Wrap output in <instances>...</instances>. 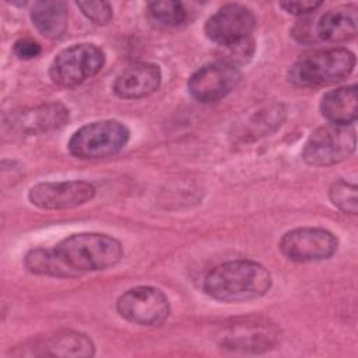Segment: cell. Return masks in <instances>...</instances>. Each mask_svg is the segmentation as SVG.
Masks as SVG:
<instances>
[{
  "mask_svg": "<svg viewBox=\"0 0 358 358\" xmlns=\"http://www.w3.org/2000/svg\"><path fill=\"white\" fill-rule=\"evenodd\" d=\"M123 257L122 243L106 234H73L52 248H34L24 257L25 268L38 275L74 278L106 270Z\"/></svg>",
  "mask_w": 358,
  "mask_h": 358,
  "instance_id": "obj_1",
  "label": "cell"
},
{
  "mask_svg": "<svg viewBox=\"0 0 358 358\" xmlns=\"http://www.w3.org/2000/svg\"><path fill=\"white\" fill-rule=\"evenodd\" d=\"M271 288L268 270L248 259L229 260L211 268L203 281L204 292L221 302H246L263 296Z\"/></svg>",
  "mask_w": 358,
  "mask_h": 358,
  "instance_id": "obj_2",
  "label": "cell"
},
{
  "mask_svg": "<svg viewBox=\"0 0 358 358\" xmlns=\"http://www.w3.org/2000/svg\"><path fill=\"white\" fill-rule=\"evenodd\" d=\"M355 66V56L345 48L317 50L301 56L289 70V81L298 87H315L347 78Z\"/></svg>",
  "mask_w": 358,
  "mask_h": 358,
  "instance_id": "obj_3",
  "label": "cell"
},
{
  "mask_svg": "<svg viewBox=\"0 0 358 358\" xmlns=\"http://www.w3.org/2000/svg\"><path fill=\"white\" fill-rule=\"evenodd\" d=\"M129 129L117 120H98L80 127L69 140V151L81 159H99L117 154L129 141Z\"/></svg>",
  "mask_w": 358,
  "mask_h": 358,
  "instance_id": "obj_4",
  "label": "cell"
},
{
  "mask_svg": "<svg viewBox=\"0 0 358 358\" xmlns=\"http://www.w3.org/2000/svg\"><path fill=\"white\" fill-rule=\"evenodd\" d=\"M357 145L354 124L329 123L317 127L306 140L302 159L313 166H329L347 159Z\"/></svg>",
  "mask_w": 358,
  "mask_h": 358,
  "instance_id": "obj_5",
  "label": "cell"
},
{
  "mask_svg": "<svg viewBox=\"0 0 358 358\" xmlns=\"http://www.w3.org/2000/svg\"><path fill=\"white\" fill-rule=\"evenodd\" d=\"M105 64V53L94 43H77L60 50L50 63L49 77L60 87H74L94 77Z\"/></svg>",
  "mask_w": 358,
  "mask_h": 358,
  "instance_id": "obj_6",
  "label": "cell"
},
{
  "mask_svg": "<svg viewBox=\"0 0 358 358\" xmlns=\"http://www.w3.org/2000/svg\"><path fill=\"white\" fill-rule=\"evenodd\" d=\"M116 309L123 319L140 326H159L171 313L166 295L159 288L150 285L124 291L117 298Z\"/></svg>",
  "mask_w": 358,
  "mask_h": 358,
  "instance_id": "obj_7",
  "label": "cell"
},
{
  "mask_svg": "<svg viewBox=\"0 0 358 358\" xmlns=\"http://www.w3.org/2000/svg\"><path fill=\"white\" fill-rule=\"evenodd\" d=\"M280 331L274 323L263 317H248L228 323L218 333L222 348L241 352H263L278 341Z\"/></svg>",
  "mask_w": 358,
  "mask_h": 358,
  "instance_id": "obj_8",
  "label": "cell"
},
{
  "mask_svg": "<svg viewBox=\"0 0 358 358\" xmlns=\"http://www.w3.org/2000/svg\"><path fill=\"white\" fill-rule=\"evenodd\" d=\"M256 25L255 14L250 8L229 3L220 7L206 22V35L222 48H231L252 39Z\"/></svg>",
  "mask_w": 358,
  "mask_h": 358,
  "instance_id": "obj_9",
  "label": "cell"
},
{
  "mask_svg": "<svg viewBox=\"0 0 358 358\" xmlns=\"http://www.w3.org/2000/svg\"><path fill=\"white\" fill-rule=\"evenodd\" d=\"M338 246L336 235L324 228L302 227L285 232L280 241L281 253L298 263L330 259Z\"/></svg>",
  "mask_w": 358,
  "mask_h": 358,
  "instance_id": "obj_10",
  "label": "cell"
},
{
  "mask_svg": "<svg viewBox=\"0 0 358 358\" xmlns=\"http://www.w3.org/2000/svg\"><path fill=\"white\" fill-rule=\"evenodd\" d=\"M95 186L85 180L42 182L28 192L29 201L42 210H69L91 201Z\"/></svg>",
  "mask_w": 358,
  "mask_h": 358,
  "instance_id": "obj_11",
  "label": "cell"
},
{
  "mask_svg": "<svg viewBox=\"0 0 358 358\" xmlns=\"http://www.w3.org/2000/svg\"><path fill=\"white\" fill-rule=\"evenodd\" d=\"M241 77L236 66L220 60L204 64L193 73L189 78L187 88L190 95L201 103L217 102L238 85Z\"/></svg>",
  "mask_w": 358,
  "mask_h": 358,
  "instance_id": "obj_12",
  "label": "cell"
},
{
  "mask_svg": "<svg viewBox=\"0 0 358 358\" xmlns=\"http://www.w3.org/2000/svg\"><path fill=\"white\" fill-rule=\"evenodd\" d=\"M70 119L69 109L59 102H50L35 108H27L8 115L4 124L10 131L34 136L63 127Z\"/></svg>",
  "mask_w": 358,
  "mask_h": 358,
  "instance_id": "obj_13",
  "label": "cell"
},
{
  "mask_svg": "<svg viewBox=\"0 0 358 358\" xmlns=\"http://www.w3.org/2000/svg\"><path fill=\"white\" fill-rule=\"evenodd\" d=\"M21 351H13V355L21 357H92L95 345L92 340L78 331L63 330L52 336L35 340L29 345L20 347Z\"/></svg>",
  "mask_w": 358,
  "mask_h": 358,
  "instance_id": "obj_14",
  "label": "cell"
},
{
  "mask_svg": "<svg viewBox=\"0 0 358 358\" xmlns=\"http://www.w3.org/2000/svg\"><path fill=\"white\" fill-rule=\"evenodd\" d=\"M161 69L155 63L138 62L127 66L115 80L113 91L123 99H138L151 95L161 85Z\"/></svg>",
  "mask_w": 358,
  "mask_h": 358,
  "instance_id": "obj_15",
  "label": "cell"
},
{
  "mask_svg": "<svg viewBox=\"0 0 358 358\" xmlns=\"http://www.w3.org/2000/svg\"><path fill=\"white\" fill-rule=\"evenodd\" d=\"M355 6H341L324 13L316 24L319 39L331 43L347 42L358 31V13Z\"/></svg>",
  "mask_w": 358,
  "mask_h": 358,
  "instance_id": "obj_16",
  "label": "cell"
},
{
  "mask_svg": "<svg viewBox=\"0 0 358 358\" xmlns=\"http://www.w3.org/2000/svg\"><path fill=\"white\" fill-rule=\"evenodd\" d=\"M322 115L334 124H352L358 112L357 85H347L326 92L320 102Z\"/></svg>",
  "mask_w": 358,
  "mask_h": 358,
  "instance_id": "obj_17",
  "label": "cell"
},
{
  "mask_svg": "<svg viewBox=\"0 0 358 358\" xmlns=\"http://www.w3.org/2000/svg\"><path fill=\"white\" fill-rule=\"evenodd\" d=\"M69 10L63 1H36L31 10V21L48 39H59L67 29Z\"/></svg>",
  "mask_w": 358,
  "mask_h": 358,
  "instance_id": "obj_18",
  "label": "cell"
},
{
  "mask_svg": "<svg viewBox=\"0 0 358 358\" xmlns=\"http://www.w3.org/2000/svg\"><path fill=\"white\" fill-rule=\"evenodd\" d=\"M148 14L152 21L165 27H178L187 18V11L180 1H152L148 4Z\"/></svg>",
  "mask_w": 358,
  "mask_h": 358,
  "instance_id": "obj_19",
  "label": "cell"
},
{
  "mask_svg": "<svg viewBox=\"0 0 358 358\" xmlns=\"http://www.w3.org/2000/svg\"><path fill=\"white\" fill-rule=\"evenodd\" d=\"M329 197L331 203L345 214L355 215L358 211L357 186L347 180H337L330 186Z\"/></svg>",
  "mask_w": 358,
  "mask_h": 358,
  "instance_id": "obj_20",
  "label": "cell"
},
{
  "mask_svg": "<svg viewBox=\"0 0 358 358\" xmlns=\"http://www.w3.org/2000/svg\"><path fill=\"white\" fill-rule=\"evenodd\" d=\"M81 13L95 25H106L113 18V10L108 1H77Z\"/></svg>",
  "mask_w": 358,
  "mask_h": 358,
  "instance_id": "obj_21",
  "label": "cell"
},
{
  "mask_svg": "<svg viewBox=\"0 0 358 358\" xmlns=\"http://www.w3.org/2000/svg\"><path fill=\"white\" fill-rule=\"evenodd\" d=\"M42 52L41 45L29 38H22L18 39L14 43V53L17 55V57L22 59V60H31L34 57H36L39 53Z\"/></svg>",
  "mask_w": 358,
  "mask_h": 358,
  "instance_id": "obj_22",
  "label": "cell"
},
{
  "mask_svg": "<svg viewBox=\"0 0 358 358\" xmlns=\"http://www.w3.org/2000/svg\"><path fill=\"white\" fill-rule=\"evenodd\" d=\"M322 6V1H288V3H280V7L284 8L289 14L301 15L308 14L310 11H315Z\"/></svg>",
  "mask_w": 358,
  "mask_h": 358,
  "instance_id": "obj_23",
  "label": "cell"
}]
</instances>
